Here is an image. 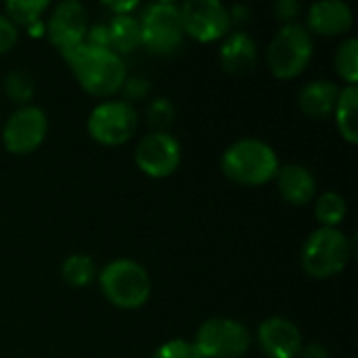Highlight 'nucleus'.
I'll return each instance as SVG.
<instances>
[{
	"instance_id": "f257e3e1",
	"label": "nucleus",
	"mask_w": 358,
	"mask_h": 358,
	"mask_svg": "<svg viewBox=\"0 0 358 358\" xmlns=\"http://www.w3.org/2000/svg\"><path fill=\"white\" fill-rule=\"evenodd\" d=\"M71 67L80 86L92 96H111L122 90L126 82V65L111 48H96L80 44L71 52L63 55Z\"/></svg>"
},
{
	"instance_id": "f03ea898",
	"label": "nucleus",
	"mask_w": 358,
	"mask_h": 358,
	"mask_svg": "<svg viewBox=\"0 0 358 358\" xmlns=\"http://www.w3.org/2000/svg\"><path fill=\"white\" fill-rule=\"evenodd\" d=\"M220 166L229 180L243 187H262L277 176L279 157L268 143L241 138L224 151Z\"/></svg>"
},
{
	"instance_id": "7ed1b4c3",
	"label": "nucleus",
	"mask_w": 358,
	"mask_h": 358,
	"mask_svg": "<svg viewBox=\"0 0 358 358\" xmlns=\"http://www.w3.org/2000/svg\"><path fill=\"white\" fill-rule=\"evenodd\" d=\"M99 285L107 302L124 310H136L149 302L151 279L143 264L120 258L103 266Z\"/></svg>"
},
{
	"instance_id": "20e7f679",
	"label": "nucleus",
	"mask_w": 358,
	"mask_h": 358,
	"mask_svg": "<svg viewBox=\"0 0 358 358\" xmlns=\"http://www.w3.org/2000/svg\"><path fill=\"white\" fill-rule=\"evenodd\" d=\"M352 256V245L340 229H317L302 248V268L315 279L340 275Z\"/></svg>"
},
{
	"instance_id": "39448f33",
	"label": "nucleus",
	"mask_w": 358,
	"mask_h": 358,
	"mask_svg": "<svg viewBox=\"0 0 358 358\" xmlns=\"http://www.w3.org/2000/svg\"><path fill=\"white\" fill-rule=\"evenodd\" d=\"M268 69L279 80L298 78L313 59V36L304 25H283L268 44Z\"/></svg>"
},
{
	"instance_id": "423d86ee",
	"label": "nucleus",
	"mask_w": 358,
	"mask_h": 358,
	"mask_svg": "<svg viewBox=\"0 0 358 358\" xmlns=\"http://www.w3.org/2000/svg\"><path fill=\"white\" fill-rule=\"evenodd\" d=\"M141 23V44L153 55H172L180 48L185 40L180 8L174 2H153L143 8Z\"/></svg>"
},
{
	"instance_id": "0eeeda50",
	"label": "nucleus",
	"mask_w": 358,
	"mask_h": 358,
	"mask_svg": "<svg viewBox=\"0 0 358 358\" xmlns=\"http://www.w3.org/2000/svg\"><path fill=\"white\" fill-rule=\"evenodd\" d=\"M193 346L201 358H241L252 346V336L239 321L216 317L197 329Z\"/></svg>"
},
{
	"instance_id": "6e6552de",
	"label": "nucleus",
	"mask_w": 358,
	"mask_h": 358,
	"mask_svg": "<svg viewBox=\"0 0 358 358\" xmlns=\"http://www.w3.org/2000/svg\"><path fill=\"white\" fill-rule=\"evenodd\" d=\"M138 126V113L132 103L105 101L96 105L88 115V134L105 147H117L128 143Z\"/></svg>"
},
{
	"instance_id": "1a4fd4ad",
	"label": "nucleus",
	"mask_w": 358,
	"mask_h": 358,
	"mask_svg": "<svg viewBox=\"0 0 358 358\" xmlns=\"http://www.w3.org/2000/svg\"><path fill=\"white\" fill-rule=\"evenodd\" d=\"M178 8L185 36L197 42H216L231 29L229 8L218 0H187Z\"/></svg>"
},
{
	"instance_id": "9d476101",
	"label": "nucleus",
	"mask_w": 358,
	"mask_h": 358,
	"mask_svg": "<svg viewBox=\"0 0 358 358\" xmlns=\"http://www.w3.org/2000/svg\"><path fill=\"white\" fill-rule=\"evenodd\" d=\"M180 159H182L180 143L166 130L164 132L153 130L145 134L134 151V162L138 170L151 178H166L174 174L180 166Z\"/></svg>"
},
{
	"instance_id": "9b49d317",
	"label": "nucleus",
	"mask_w": 358,
	"mask_h": 358,
	"mask_svg": "<svg viewBox=\"0 0 358 358\" xmlns=\"http://www.w3.org/2000/svg\"><path fill=\"white\" fill-rule=\"evenodd\" d=\"M46 132V113L40 107L25 105L8 117L2 130V143L6 151H10L13 155H29L44 143Z\"/></svg>"
},
{
	"instance_id": "f8f14e48",
	"label": "nucleus",
	"mask_w": 358,
	"mask_h": 358,
	"mask_svg": "<svg viewBox=\"0 0 358 358\" xmlns=\"http://www.w3.org/2000/svg\"><path fill=\"white\" fill-rule=\"evenodd\" d=\"M86 29H88L86 8L78 0L59 2L52 8L48 23L44 27L50 44L57 46L61 55H67L73 48H78L80 44H84Z\"/></svg>"
},
{
	"instance_id": "ddd939ff",
	"label": "nucleus",
	"mask_w": 358,
	"mask_h": 358,
	"mask_svg": "<svg viewBox=\"0 0 358 358\" xmlns=\"http://www.w3.org/2000/svg\"><path fill=\"white\" fill-rule=\"evenodd\" d=\"M258 344L268 358H298L304 346L296 323L285 317H268L258 327Z\"/></svg>"
},
{
	"instance_id": "4468645a",
	"label": "nucleus",
	"mask_w": 358,
	"mask_h": 358,
	"mask_svg": "<svg viewBox=\"0 0 358 358\" xmlns=\"http://www.w3.org/2000/svg\"><path fill=\"white\" fill-rule=\"evenodd\" d=\"M355 23L352 10L342 0H321L308 8V27L319 36H342L348 34Z\"/></svg>"
},
{
	"instance_id": "2eb2a0df",
	"label": "nucleus",
	"mask_w": 358,
	"mask_h": 358,
	"mask_svg": "<svg viewBox=\"0 0 358 358\" xmlns=\"http://www.w3.org/2000/svg\"><path fill=\"white\" fill-rule=\"evenodd\" d=\"M275 178H277L279 195L283 197V201H287L292 206H306L308 201H313V197L317 193L315 174L302 164L279 166V172Z\"/></svg>"
},
{
	"instance_id": "dca6fc26",
	"label": "nucleus",
	"mask_w": 358,
	"mask_h": 358,
	"mask_svg": "<svg viewBox=\"0 0 358 358\" xmlns=\"http://www.w3.org/2000/svg\"><path fill=\"white\" fill-rule=\"evenodd\" d=\"M256 61H258V48L250 34L235 31L224 40L220 48V63L229 73L235 76L248 73L254 69Z\"/></svg>"
},
{
	"instance_id": "f3484780",
	"label": "nucleus",
	"mask_w": 358,
	"mask_h": 358,
	"mask_svg": "<svg viewBox=\"0 0 358 358\" xmlns=\"http://www.w3.org/2000/svg\"><path fill=\"white\" fill-rule=\"evenodd\" d=\"M338 96H340V88L334 82L315 80V82L306 84L300 90L298 103H300V109L306 115H310L315 120H321V117H327V115L334 113Z\"/></svg>"
},
{
	"instance_id": "a211bd4d",
	"label": "nucleus",
	"mask_w": 358,
	"mask_h": 358,
	"mask_svg": "<svg viewBox=\"0 0 358 358\" xmlns=\"http://www.w3.org/2000/svg\"><path fill=\"white\" fill-rule=\"evenodd\" d=\"M357 107H358V88L357 86H346L340 90L334 115L338 130L342 138L350 145L358 143V126H357Z\"/></svg>"
},
{
	"instance_id": "6ab92c4d",
	"label": "nucleus",
	"mask_w": 358,
	"mask_h": 358,
	"mask_svg": "<svg viewBox=\"0 0 358 358\" xmlns=\"http://www.w3.org/2000/svg\"><path fill=\"white\" fill-rule=\"evenodd\" d=\"M109 46L113 52H130L141 44V23L134 15H113L107 23Z\"/></svg>"
},
{
	"instance_id": "aec40b11",
	"label": "nucleus",
	"mask_w": 358,
	"mask_h": 358,
	"mask_svg": "<svg viewBox=\"0 0 358 358\" xmlns=\"http://www.w3.org/2000/svg\"><path fill=\"white\" fill-rule=\"evenodd\" d=\"M346 212H348L346 199L336 191L323 193L317 199V206H315V216H317L319 224L325 227V229H338V224L344 222Z\"/></svg>"
},
{
	"instance_id": "412c9836",
	"label": "nucleus",
	"mask_w": 358,
	"mask_h": 358,
	"mask_svg": "<svg viewBox=\"0 0 358 358\" xmlns=\"http://www.w3.org/2000/svg\"><path fill=\"white\" fill-rule=\"evenodd\" d=\"M61 277L69 287H86L94 279V260L86 254H71L61 264Z\"/></svg>"
},
{
	"instance_id": "4be33fe9",
	"label": "nucleus",
	"mask_w": 358,
	"mask_h": 358,
	"mask_svg": "<svg viewBox=\"0 0 358 358\" xmlns=\"http://www.w3.org/2000/svg\"><path fill=\"white\" fill-rule=\"evenodd\" d=\"M336 71L346 82V86H357L358 82V40L346 38L336 52Z\"/></svg>"
},
{
	"instance_id": "5701e85b",
	"label": "nucleus",
	"mask_w": 358,
	"mask_h": 358,
	"mask_svg": "<svg viewBox=\"0 0 358 358\" xmlns=\"http://www.w3.org/2000/svg\"><path fill=\"white\" fill-rule=\"evenodd\" d=\"M8 19L15 25H23L25 29L40 21L44 10L48 8V0H13L4 4Z\"/></svg>"
},
{
	"instance_id": "b1692460",
	"label": "nucleus",
	"mask_w": 358,
	"mask_h": 358,
	"mask_svg": "<svg viewBox=\"0 0 358 358\" xmlns=\"http://www.w3.org/2000/svg\"><path fill=\"white\" fill-rule=\"evenodd\" d=\"M4 92L6 96L17 103V105H27L34 94H36V84H34V78L23 71V69H13L10 73H6L4 78Z\"/></svg>"
},
{
	"instance_id": "393cba45",
	"label": "nucleus",
	"mask_w": 358,
	"mask_h": 358,
	"mask_svg": "<svg viewBox=\"0 0 358 358\" xmlns=\"http://www.w3.org/2000/svg\"><path fill=\"white\" fill-rule=\"evenodd\" d=\"M174 115H176L174 105L166 96L151 101L147 109V122L155 128V132H164V128H168L174 122Z\"/></svg>"
},
{
	"instance_id": "a878e982",
	"label": "nucleus",
	"mask_w": 358,
	"mask_h": 358,
	"mask_svg": "<svg viewBox=\"0 0 358 358\" xmlns=\"http://www.w3.org/2000/svg\"><path fill=\"white\" fill-rule=\"evenodd\" d=\"M151 358H201L199 352L195 350L193 342L187 340H172L159 346Z\"/></svg>"
},
{
	"instance_id": "bb28decb",
	"label": "nucleus",
	"mask_w": 358,
	"mask_h": 358,
	"mask_svg": "<svg viewBox=\"0 0 358 358\" xmlns=\"http://www.w3.org/2000/svg\"><path fill=\"white\" fill-rule=\"evenodd\" d=\"M17 38H19L17 25L6 15H0V55L8 52L17 44Z\"/></svg>"
},
{
	"instance_id": "cd10ccee",
	"label": "nucleus",
	"mask_w": 358,
	"mask_h": 358,
	"mask_svg": "<svg viewBox=\"0 0 358 358\" xmlns=\"http://www.w3.org/2000/svg\"><path fill=\"white\" fill-rule=\"evenodd\" d=\"M122 90H124L126 103L138 101V99H145V96H147V92H149V82H147L145 78H138V76H136V78H126Z\"/></svg>"
},
{
	"instance_id": "c85d7f7f",
	"label": "nucleus",
	"mask_w": 358,
	"mask_h": 358,
	"mask_svg": "<svg viewBox=\"0 0 358 358\" xmlns=\"http://www.w3.org/2000/svg\"><path fill=\"white\" fill-rule=\"evenodd\" d=\"M273 13L279 21H283V25H289L300 15V2L298 0H279L273 6Z\"/></svg>"
},
{
	"instance_id": "c756f323",
	"label": "nucleus",
	"mask_w": 358,
	"mask_h": 358,
	"mask_svg": "<svg viewBox=\"0 0 358 358\" xmlns=\"http://www.w3.org/2000/svg\"><path fill=\"white\" fill-rule=\"evenodd\" d=\"M84 44L96 46V48H111V46H109V29H107V25L96 23V25L88 27V29H86Z\"/></svg>"
},
{
	"instance_id": "7c9ffc66",
	"label": "nucleus",
	"mask_w": 358,
	"mask_h": 358,
	"mask_svg": "<svg viewBox=\"0 0 358 358\" xmlns=\"http://www.w3.org/2000/svg\"><path fill=\"white\" fill-rule=\"evenodd\" d=\"M103 6L107 10H111L113 15H132V10L138 8V2H134V0H130V2H107L105 0Z\"/></svg>"
},
{
	"instance_id": "2f4dec72",
	"label": "nucleus",
	"mask_w": 358,
	"mask_h": 358,
	"mask_svg": "<svg viewBox=\"0 0 358 358\" xmlns=\"http://www.w3.org/2000/svg\"><path fill=\"white\" fill-rule=\"evenodd\" d=\"M298 358H329V350L323 344H308V346H302Z\"/></svg>"
},
{
	"instance_id": "473e14b6",
	"label": "nucleus",
	"mask_w": 358,
	"mask_h": 358,
	"mask_svg": "<svg viewBox=\"0 0 358 358\" xmlns=\"http://www.w3.org/2000/svg\"><path fill=\"white\" fill-rule=\"evenodd\" d=\"M229 17H231V23H239V21H248L250 19V8L248 6H233L229 8Z\"/></svg>"
},
{
	"instance_id": "72a5a7b5",
	"label": "nucleus",
	"mask_w": 358,
	"mask_h": 358,
	"mask_svg": "<svg viewBox=\"0 0 358 358\" xmlns=\"http://www.w3.org/2000/svg\"><path fill=\"white\" fill-rule=\"evenodd\" d=\"M27 29L31 31V36H42V34H44V25H42L40 21H38V23H34V25H29Z\"/></svg>"
}]
</instances>
